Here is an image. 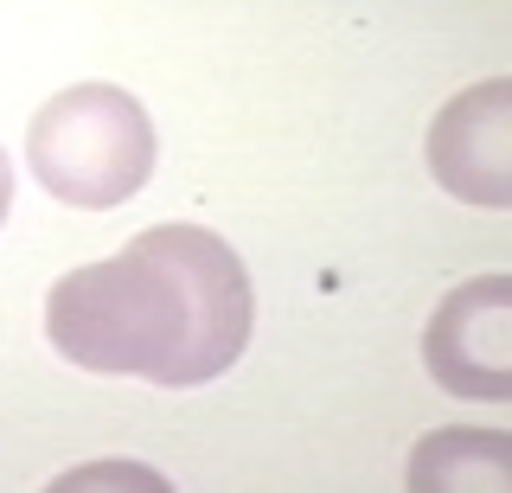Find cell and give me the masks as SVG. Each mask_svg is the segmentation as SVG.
<instances>
[{"instance_id":"obj_1","label":"cell","mask_w":512,"mask_h":493,"mask_svg":"<svg viewBox=\"0 0 512 493\" xmlns=\"http://www.w3.org/2000/svg\"><path fill=\"white\" fill-rule=\"evenodd\" d=\"M250 321L244 257L205 225H154L45 295V333L77 372L173 391L231 372L250 346Z\"/></svg>"},{"instance_id":"obj_2","label":"cell","mask_w":512,"mask_h":493,"mask_svg":"<svg viewBox=\"0 0 512 493\" xmlns=\"http://www.w3.org/2000/svg\"><path fill=\"white\" fill-rule=\"evenodd\" d=\"M160 141L154 116L116 84H71L52 103H39L26 129V167L58 205L109 212L128 205L154 180Z\"/></svg>"},{"instance_id":"obj_3","label":"cell","mask_w":512,"mask_h":493,"mask_svg":"<svg viewBox=\"0 0 512 493\" xmlns=\"http://www.w3.org/2000/svg\"><path fill=\"white\" fill-rule=\"evenodd\" d=\"M423 359L429 378L455 397H480V404L512 397V282H461L423 333Z\"/></svg>"},{"instance_id":"obj_4","label":"cell","mask_w":512,"mask_h":493,"mask_svg":"<svg viewBox=\"0 0 512 493\" xmlns=\"http://www.w3.org/2000/svg\"><path fill=\"white\" fill-rule=\"evenodd\" d=\"M429 173L461 205H512V77L461 90L429 122Z\"/></svg>"},{"instance_id":"obj_5","label":"cell","mask_w":512,"mask_h":493,"mask_svg":"<svg viewBox=\"0 0 512 493\" xmlns=\"http://www.w3.org/2000/svg\"><path fill=\"white\" fill-rule=\"evenodd\" d=\"M404 481L416 493H448V487H506L512 481V436L500 429H436L416 442Z\"/></svg>"},{"instance_id":"obj_6","label":"cell","mask_w":512,"mask_h":493,"mask_svg":"<svg viewBox=\"0 0 512 493\" xmlns=\"http://www.w3.org/2000/svg\"><path fill=\"white\" fill-rule=\"evenodd\" d=\"M7 212H13V167H7V154H0V225H7Z\"/></svg>"}]
</instances>
